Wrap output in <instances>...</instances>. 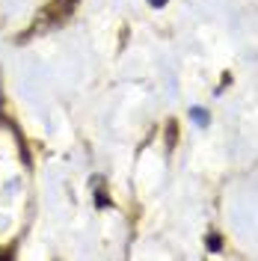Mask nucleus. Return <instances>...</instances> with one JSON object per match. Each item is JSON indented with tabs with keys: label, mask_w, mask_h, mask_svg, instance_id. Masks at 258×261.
Returning <instances> with one entry per match:
<instances>
[{
	"label": "nucleus",
	"mask_w": 258,
	"mask_h": 261,
	"mask_svg": "<svg viewBox=\"0 0 258 261\" xmlns=\"http://www.w3.org/2000/svg\"><path fill=\"white\" fill-rule=\"evenodd\" d=\"M74 6H78V0H54V3H48V9L42 15L48 18V24H57V21H65L74 12Z\"/></svg>",
	"instance_id": "nucleus-1"
},
{
	"label": "nucleus",
	"mask_w": 258,
	"mask_h": 261,
	"mask_svg": "<svg viewBox=\"0 0 258 261\" xmlns=\"http://www.w3.org/2000/svg\"><path fill=\"white\" fill-rule=\"evenodd\" d=\"M190 116H193L199 125H205V122H208V113H205V110H199V107H193V110H190Z\"/></svg>",
	"instance_id": "nucleus-2"
},
{
	"label": "nucleus",
	"mask_w": 258,
	"mask_h": 261,
	"mask_svg": "<svg viewBox=\"0 0 258 261\" xmlns=\"http://www.w3.org/2000/svg\"><path fill=\"white\" fill-rule=\"evenodd\" d=\"M172 143H175V122H169V140H166V146L172 148Z\"/></svg>",
	"instance_id": "nucleus-3"
},
{
	"label": "nucleus",
	"mask_w": 258,
	"mask_h": 261,
	"mask_svg": "<svg viewBox=\"0 0 258 261\" xmlns=\"http://www.w3.org/2000/svg\"><path fill=\"white\" fill-rule=\"evenodd\" d=\"M208 246H211V249H220V238H217V234H211V238H208Z\"/></svg>",
	"instance_id": "nucleus-4"
},
{
	"label": "nucleus",
	"mask_w": 258,
	"mask_h": 261,
	"mask_svg": "<svg viewBox=\"0 0 258 261\" xmlns=\"http://www.w3.org/2000/svg\"><path fill=\"white\" fill-rule=\"evenodd\" d=\"M148 3H151V6H163V3H166V0H148Z\"/></svg>",
	"instance_id": "nucleus-5"
}]
</instances>
